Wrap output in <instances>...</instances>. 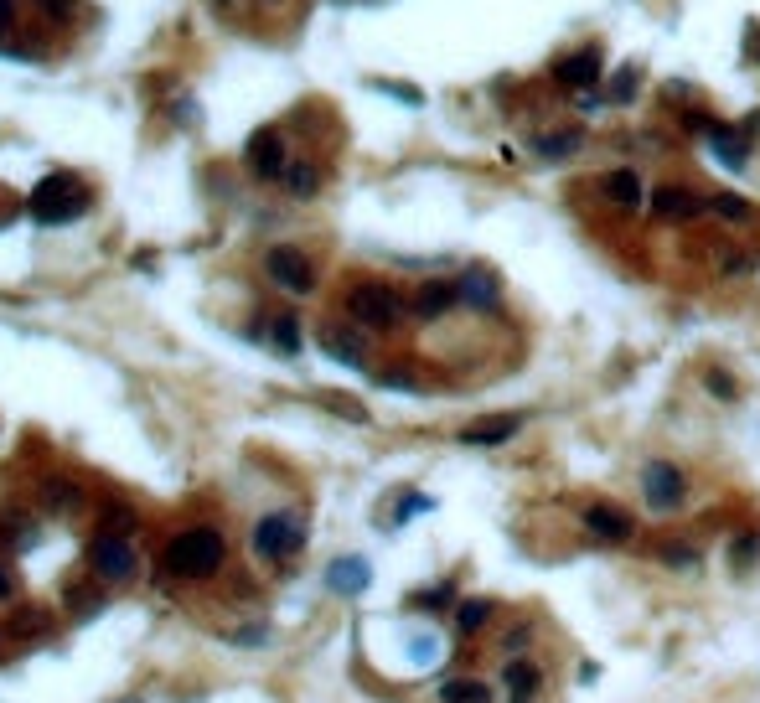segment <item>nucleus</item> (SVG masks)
<instances>
[{
	"label": "nucleus",
	"mask_w": 760,
	"mask_h": 703,
	"mask_svg": "<svg viewBox=\"0 0 760 703\" xmlns=\"http://www.w3.org/2000/svg\"><path fill=\"white\" fill-rule=\"evenodd\" d=\"M223 559H228V538L218 528H181L161 554L166 574H176V579H207L223 569Z\"/></svg>",
	"instance_id": "nucleus-1"
},
{
	"label": "nucleus",
	"mask_w": 760,
	"mask_h": 703,
	"mask_svg": "<svg viewBox=\"0 0 760 703\" xmlns=\"http://www.w3.org/2000/svg\"><path fill=\"white\" fill-rule=\"evenodd\" d=\"M404 295L393 290V285H383V280H362V285H352L347 290V316L362 326V331H393L404 321Z\"/></svg>",
	"instance_id": "nucleus-2"
},
{
	"label": "nucleus",
	"mask_w": 760,
	"mask_h": 703,
	"mask_svg": "<svg viewBox=\"0 0 760 703\" xmlns=\"http://www.w3.org/2000/svg\"><path fill=\"white\" fill-rule=\"evenodd\" d=\"M32 218L37 223H73L78 212L88 207V192H83V181L78 176H68V171H52L42 187L32 192Z\"/></svg>",
	"instance_id": "nucleus-3"
},
{
	"label": "nucleus",
	"mask_w": 760,
	"mask_h": 703,
	"mask_svg": "<svg viewBox=\"0 0 760 703\" xmlns=\"http://www.w3.org/2000/svg\"><path fill=\"white\" fill-rule=\"evenodd\" d=\"M300 548H306V523H300V512H269L254 523V554L269 559V564H285L295 559Z\"/></svg>",
	"instance_id": "nucleus-4"
},
{
	"label": "nucleus",
	"mask_w": 760,
	"mask_h": 703,
	"mask_svg": "<svg viewBox=\"0 0 760 703\" xmlns=\"http://www.w3.org/2000/svg\"><path fill=\"white\" fill-rule=\"evenodd\" d=\"M88 569H94L104 585H125V579L140 569V559H135V548H130V538H119V533H99L94 543H88Z\"/></svg>",
	"instance_id": "nucleus-5"
},
{
	"label": "nucleus",
	"mask_w": 760,
	"mask_h": 703,
	"mask_svg": "<svg viewBox=\"0 0 760 703\" xmlns=\"http://www.w3.org/2000/svg\"><path fill=\"white\" fill-rule=\"evenodd\" d=\"M264 274H269L280 290H290V295H311V290H316V264L300 254V249H290V243H280V249L264 254Z\"/></svg>",
	"instance_id": "nucleus-6"
},
{
	"label": "nucleus",
	"mask_w": 760,
	"mask_h": 703,
	"mask_svg": "<svg viewBox=\"0 0 760 703\" xmlns=\"http://www.w3.org/2000/svg\"><path fill=\"white\" fill-rule=\"evenodd\" d=\"M642 497H647L652 512H678L683 497H688V476H683L673 461H652V466L642 471Z\"/></svg>",
	"instance_id": "nucleus-7"
},
{
	"label": "nucleus",
	"mask_w": 760,
	"mask_h": 703,
	"mask_svg": "<svg viewBox=\"0 0 760 703\" xmlns=\"http://www.w3.org/2000/svg\"><path fill=\"white\" fill-rule=\"evenodd\" d=\"M580 523H585L590 538H600V543H631V538H636L631 512H621V507H611V502H590V507L580 512Z\"/></svg>",
	"instance_id": "nucleus-8"
},
{
	"label": "nucleus",
	"mask_w": 760,
	"mask_h": 703,
	"mask_svg": "<svg viewBox=\"0 0 760 703\" xmlns=\"http://www.w3.org/2000/svg\"><path fill=\"white\" fill-rule=\"evenodd\" d=\"M455 290H461V305H471V311H497L502 305V280L486 264H471L461 280H455Z\"/></svg>",
	"instance_id": "nucleus-9"
},
{
	"label": "nucleus",
	"mask_w": 760,
	"mask_h": 703,
	"mask_svg": "<svg viewBox=\"0 0 760 703\" xmlns=\"http://www.w3.org/2000/svg\"><path fill=\"white\" fill-rule=\"evenodd\" d=\"M600 52L595 47H580V52H569V57H559V68H554V78L564 83V88H574V94H595V83H600Z\"/></svg>",
	"instance_id": "nucleus-10"
},
{
	"label": "nucleus",
	"mask_w": 760,
	"mask_h": 703,
	"mask_svg": "<svg viewBox=\"0 0 760 703\" xmlns=\"http://www.w3.org/2000/svg\"><path fill=\"white\" fill-rule=\"evenodd\" d=\"M249 166H254V176H264V181H280V176L290 171V161H285V135H280V130H259V135L249 140Z\"/></svg>",
	"instance_id": "nucleus-11"
},
{
	"label": "nucleus",
	"mask_w": 760,
	"mask_h": 703,
	"mask_svg": "<svg viewBox=\"0 0 760 703\" xmlns=\"http://www.w3.org/2000/svg\"><path fill=\"white\" fill-rule=\"evenodd\" d=\"M652 212L662 223H693V218H704V212H709V202L693 197L688 187H657L652 192Z\"/></svg>",
	"instance_id": "nucleus-12"
},
{
	"label": "nucleus",
	"mask_w": 760,
	"mask_h": 703,
	"mask_svg": "<svg viewBox=\"0 0 760 703\" xmlns=\"http://www.w3.org/2000/svg\"><path fill=\"white\" fill-rule=\"evenodd\" d=\"M321 352L342 368H368V342L347 326H321Z\"/></svg>",
	"instance_id": "nucleus-13"
},
{
	"label": "nucleus",
	"mask_w": 760,
	"mask_h": 703,
	"mask_svg": "<svg viewBox=\"0 0 760 703\" xmlns=\"http://www.w3.org/2000/svg\"><path fill=\"white\" fill-rule=\"evenodd\" d=\"M518 430H523V414H492V419L466 424L461 440H466V445H507Z\"/></svg>",
	"instance_id": "nucleus-14"
},
{
	"label": "nucleus",
	"mask_w": 760,
	"mask_h": 703,
	"mask_svg": "<svg viewBox=\"0 0 760 703\" xmlns=\"http://www.w3.org/2000/svg\"><path fill=\"white\" fill-rule=\"evenodd\" d=\"M600 192H605V202L611 207H621V212H636L647 202V192H642V176H636L631 166H621V171H611L600 181Z\"/></svg>",
	"instance_id": "nucleus-15"
},
{
	"label": "nucleus",
	"mask_w": 760,
	"mask_h": 703,
	"mask_svg": "<svg viewBox=\"0 0 760 703\" xmlns=\"http://www.w3.org/2000/svg\"><path fill=\"white\" fill-rule=\"evenodd\" d=\"M450 305H461V290H455L450 280H424L419 295H414V316L419 321H440Z\"/></svg>",
	"instance_id": "nucleus-16"
},
{
	"label": "nucleus",
	"mask_w": 760,
	"mask_h": 703,
	"mask_svg": "<svg viewBox=\"0 0 760 703\" xmlns=\"http://www.w3.org/2000/svg\"><path fill=\"white\" fill-rule=\"evenodd\" d=\"M709 150L729 166V171H745V161H750V145H745V135L740 130H729V125H719V119H709Z\"/></svg>",
	"instance_id": "nucleus-17"
},
{
	"label": "nucleus",
	"mask_w": 760,
	"mask_h": 703,
	"mask_svg": "<svg viewBox=\"0 0 760 703\" xmlns=\"http://www.w3.org/2000/svg\"><path fill=\"white\" fill-rule=\"evenodd\" d=\"M502 683H507V698H512V703H533L538 688H543V672H538L528 657H507Z\"/></svg>",
	"instance_id": "nucleus-18"
},
{
	"label": "nucleus",
	"mask_w": 760,
	"mask_h": 703,
	"mask_svg": "<svg viewBox=\"0 0 760 703\" xmlns=\"http://www.w3.org/2000/svg\"><path fill=\"white\" fill-rule=\"evenodd\" d=\"M326 585L337 590V595H362L373 585V569H368V559H337L326 569Z\"/></svg>",
	"instance_id": "nucleus-19"
},
{
	"label": "nucleus",
	"mask_w": 760,
	"mask_h": 703,
	"mask_svg": "<svg viewBox=\"0 0 760 703\" xmlns=\"http://www.w3.org/2000/svg\"><path fill=\"white\" fill-rule=\"evenodd\" d=\"M42 507H47V512H73V507H83V486L68 481V476H47V481H42Z\"/></svg>",
	"instance_id": "nucleus-20"
},
{
	"label": "nucleus",
	"mask_w": 760,
	"mask_h": 703,
	"mask_svg": "<svg viewBox=\"0 0 760 703\" xmlns=\"http://www.w3.org/2000/svg\"><path fill=\"white\" fill-rule=\"evenodd\" d=\"M580 145H585V135H580V130H549V135H538V140H533V150H538L543 161H569Z\"/></svg>",
	"instance_id": "nucleus-21"
},
{
	"label": "nucleus",
	"mask_w": 760,
	"mask_h": 703,
	"mask_svg": "<svg viewBox=\"0 0 760 703\" xmlns=\"http://www.w3.org/2000/svg\"><path fill=\"white\" fill-rule=\"evenodd\" d=\"M709 212H714V218H724V223H755V207L745 197H735V192H714Z\"/></svg>",
	"instance_id": "nucleus-22"
},
{
	"label": "nucleus",
	"mask_w": 760,
	"mask_h": 703,
	"mask_svg": "<svg viewBox=\"0 0 760 703\" xmlns=\"http://www.w3.org/2000/svg\"><path fill=\"white\" fill-rule=\"evenodd\" d=\"M440 703H492V688L476 683V678H450L440 688Z\"/></svg>",
	"instance_id": "nucleus-23"
},
{
	"label": "nucleus",
	"mask_w": 760,
	"mask_h": 703,
	"mask_svg": "<svg viewBox=\"0 0 760 703\" xmlns=\"http://www.w3.org/2000/svg\"><path fill=\"white\" fill-rule=\"evenodd\" d=\"M285 187H290V197L306 202V197H316V192H321V171H316L311 161H295V166L285 171Z\"/></svg>",
	"instance_id": "nucleus-24"
},
{
	"label": "nucleus",
	"mask_w": 760,
	"mask_h": 703,
	"mask_svg": "<svg viewBox=\"0 0 760 703\" xmlns=\"http://www.w3.org/2000/svg\"><path fill=\"white\" fill-rule=\"evenodd\" d=\"M486 621H492V600H466L461 610H455V631L461 636H476Z\"/></svg>",
	"instance_id": "nucleus-25"
},
{
	"label": "nucleus",
	"mask_w": 760,
	"mask_h": 703,
	"mask_svg": "<svg viewBox=\"0 0 760 703\" xmlns=\"http://www.w3.org/2000/svg\"><path fill=\"white\" fill-rule=\"evenodd\" d=\"M269 336H275V347H280L285 357H295V352H300V321H295L290 311H280V316H275V326H269Z\"/></svg>",
	"instance_id": "nucleus-26"
},
{
	"label": "nucleus",
	"mask_w": 760,
	"mask_h": 703,
	"mask_svg": "<svg viewBox=\"0 0 760 703\" xmlns=\"http://www.w3.org/2000/svg\"><path fill=\"white\" fill-rule=\"evenodd\" d=\"M104 533L130 538V533H135V512H130V507H119V502H109V507H104Z\"/></svg>",
	"instance_id": "nucleus-27"
},
{
	"label": "nucleus",
	"mask_w": 760,
	"mask_h": 703,
	"mask_svg": "<svg viewBox=\"0 0 760 703\" xmlns=\"http://www.w3.org/2000/svg\"><path fill=\"white\" fill-rule=\"evenodd\" d=\"M657 559H662V564H673V569H693V564H698L693 543H673V538L662 543V554H657Z\"/></svg>",
	"instance_id": "nucleus-28"
},
{
	"label": "nucleus",
	"mask_w": 760,
	"mask_h": 703,
	"mask_svg": "<svg viewBox=\"0 0 760 703\" xmlns=\"http://www.w3.org/2000/svg\"><path fill=\"white\" fill-rule=\"evenodd\" d=\"M704 388H709V393H719V399H724V404H735V399H740V388H735V378H729L724 368H709V373H704Z\"/></svg>",
	"instance_id": "nucleus-29"
},
{
	"label": "nucleus",
	"mask_w": 760,
	"mask_h": 703,
	"mask_svg": "<svg viewBox=\"0 0 760 703\" xmlns=\"http://www.w3.org/2000/svg\"><path fill=\"white\" fill-rule=\"evenodd\" d=\"M750 559H760V538H755V533L735 538V554H729V564H735V574H745V569H750Z\"/></svg>",
	"instance_id": "nucleus-30"
},
{
	"label": "nucleus",
	"mask_w": 760,
	"mask_h": 703,
	"mask_svg": "<svg viewBox=\"0 0 760 703\" xmlns=\"http://www.w3.org/2000/svg\"><path fill=\"white\" fill-rule=\"evenodd\" d=\"M636 83H642V78H636V68H626V73L611 83V94H605V104H626V99L636 94Z\"/></svg>",
	"instance_id": "nucleus-31"
},
{
	"label": "nucleus",
	"mask_w": 760,
	"mask_h": 703,
	"mask_svg": "<svg viewBox=\"0 0 760 703\" xmlns=\"http://www.w3.org/2000/svg\"><path fill=\"white\" fill-rule=\"evenodd\" d=\"M435 502L430 497H419V492H409L404 502H399V512H393V523H409V517H419V512H430Z\"/></svg>",
	"instance_id": "nucleus-32"
},
{
	"label": "nucleus",
	"mask_w": 760,
	"mask_h": 703,
	"mask_svg": "<svg viewBox=\"0 0 760 703\" xmlns=\"http://www.w3.org/2000/svg\"><path fill=\"white\" fill-rule=\"evenodd\" d=\"M37 11H42L47 21H73V11H78V0H37Z\"/></svg>",
	"instance_id": "nucleus-33"
},
{
	"label": "nucleus",
	"mask_w": 760,
	"mask_h": 703,
	"mask_svg": "<svg viewBox=\"0 0 760 703\" xmlns=\"http://www.w3.org/2000/svg\"><path fill=\"white\" fill-rule=\"evenodd\" d=\"M455 595H450V585H435L430 595H414V610H445Z\"/></svg>",
	"instance_id": "nucleus-34"
},
{
	"label": "nucleus",
	"mask_w": 760,
	"mask_h": 703,
	"mask_svg": "<svg viewBox=\"0 0 760 703\" xmlns=\"http://www.w3.org/2000/svg\"><path fill=\"white\" fill-rule=\"evenodd\" d=\"M68 605L88 616V610H99V595H88V585H73V590H68Z\"/></svg>",
	"instance_id": "nucleus-35"
},
{
	"label": "nucleus",
	"mask_w": 760,
	"mask_h": 703,
	"mask_svg": "<svg viewBox=\"0 0 760 703\" xmlns=\"http://www.w3.org/2000/svg\"><path fill=\"white\" fill-rule=\"evenodd\" d=\"M383 94H393V99H404V104H424V94L419 88H409V83H378Z\"/></svg>",
	"instance_id": "nucleus-36"
},
{
	"label": "nucleus",
	"mask_w": 760,
	"mask_h": 703,
	"mask_svg": "<svg viewBox=\"0 0 760 703\" xmlns=\"http://www.w3.org/2000/svg\"><path fill=\"white\" fill-rule=\"evenodd\" d=\"M750 269H755V264H750L745 254H729V259H724V274H729V280H740V274H750Z\"/></svg>",
	"instance_id": "nucleus-37"
},
{
	"label": "nucleus",
	"mask_w": 760,
	"mask_h": 703,
	"mask_svg": "<svg viewBox=\"0 0 760 703\" xmlns=\"http://www.w3.org/2000/svg\"><path fill=\"white\" fill-rule=\"evenodd\" d=\"M11 595H16V569L0 559V600H11Z\"/></svg>",
	"instance_id": "nucleus-38"
},
{
	"label": "nucleus",
	"mask_w": 760,
	"mask_h": 703,
	"mask_svg": "<svg viewBox=\"0 0 760 703\" xmlns=\"http://www.w3.org/2000/svg\"><path fill=\"white\" fill-rule=\"evenodd\" d=\"M528 636H533L528 626H512V631H507V652H523V647H528Z\"/></svg>",
	"instance_id": "nucleus-39"
},
{
	"label": "nucleus",
	"mask_w": 760,
	"mask_h": 703,
	"mask_svg": "<svg viewBox=\"0 0 760 703\" xmlns=\"http://www.w3.org/2000/svg\"><path fill=\"white\" fill-rule=\"evenodd\" d=\"M11 16H16V11H11V0H0V32L11 26Z\"/></svg>",
	"instance_id": "nucleus-40"
},
{
	"label": "nucleus",
	"mask_w": 760,
	"mask_h": 703,
	"mask_svg": "<svg viewBox=\"0 0 760 703\" xmlns=\"http://www.w3.org/2000/svg\"><path fill=\"white\" fill-rule=\"evenodd\" d=\"M750 52L760 57V26H755V32H750Z\"/></svg>",
	"instance_id": "nucleus-41"
},
{
	"label": "nucleus",
	"mask_w": 760,
	"mask_h": 703,
	"mask_svg": "<svg viewBox=\"0 0 760 703\" xmlns=\"http://www.w3.org/2000/svg\"><path fill=\"white\" fill-rule=\"evenodd\" d=\"M218 6H228V0H218Z\"/></svg>",
	"instance_id": "nucleus-42"
}]
</instances>
